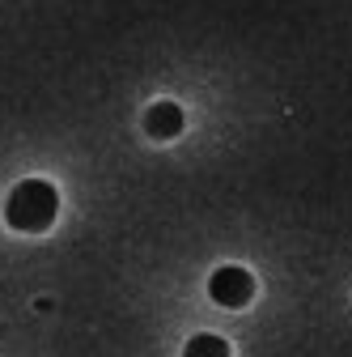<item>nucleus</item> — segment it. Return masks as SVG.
<instances>
[{"label": "nucleus", "mask_w": 352, "mask_h": 357, "mask_svg": "<svg viewBox=\"0 0 352 357\" xmlns=\"http://www.w3.org/2000/svg\"><path fill=\"white\" fill-rule=\"evenodd\" d=\"M56 213H60V192L47 183V178H22L5 200V221L22 234L47 230L56 221Z\"/></svg>", "instance_id": "f257e3e1"}, {"label": "nucleus", "mask_w": 352, "mask_h": 357, "mask_svg": "<svg viewBox=\"0 0 352 357\" xmlns=\"http://www.w3.org/2000/svg\"><path fill=\"white\" fill-rule=\"evenodd\" d=\"M208 294H212L216 306L238 310V306H246L255 298V277L246 273V268H238V264H225V268H216V273H212Z\"/></svg>", "instance_id": "f03ea898"}, {"label": "nucleus", "mask_w": 352, "mask_h": 357, "mask_svg": "<svg viewBox=\"0 0 352 357\" xmlns=\"http://www.w3.org/2000/svg\"><path fill=\"white\" fill-rule=\"evenodd\" d=\"M183 123H187V115H183V107L174 102V98H161V102H153V107L145 111V132H149L153 141H170V137H179Z\"/></svg>", "instance_id": "7ed1b4c3"}, {"label": "nucleus", "mask_w": 352, "mask_h": 357, "mask_svg": "<svg viewBox=\"0 0 352 357\" xmlns=\"http://www.w3.org/2000/svg\"><path fill=\"white\" fill-rule=\"evenodd\" d=\"M183 357H230V344H225V336L200 332V336H191V340H187Z\"/></svg>", "instance_id": "20e7f679"}]
</instances>
